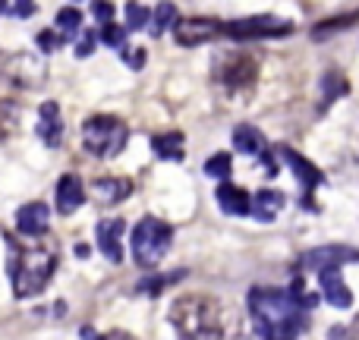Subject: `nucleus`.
I'll return each mask as SVG.
<instances>
[{
	"label": "nucleus",
	"instance_id": "c9c22d12",
	"mask_svg": "<svg viewBox=\"0 0 359 340\" xmlns=\"http://www.w3.org/2000/svg\"><path fill=\"white\" fill-rule=\"evenodd\" d=\"M259 158H262V168H265V173H268V177H278V170H280V168H278V164H274L271 151H268V149H265V151H262V155H259Z\"/></svg>",
	"mask_w": 359,
	"mask_h": 340
},
{
	"label": "nucleus",
	"instance_id": "4be33fe9",
	"mask_svg": "<svg viewBox=\"0 0 359 340\" xmlns=\"http://www.w3.org/2000/svg\"><path fill=\"white\" fill-rule=\"evenodd\" d=\"M19 126H22V107H19L16 101L0 98V142L16 136Z\"/></svg>",
	"mask_w": 359,
	"mask_h": 340
},
{
	"label": "nucleus",
	"instance_id": "dca6fc26",
	"mask_svg": "<svg viewBox=\"0 0 359 340\" xmlns=\"http://www.w3.org/2000/svg\"><path fill=\"white\" fill-rule=\"evenodd\" d=\"M38 139L48 149H57L63 142V120H60V104L57 101H44L38 107Z\"/></svg>",
	"mask_w": 359,
	"mask_h": 340
},
{
	"label": "nucleus",
	"instance_id": "ddd939ff",
	"mask_svg": "<svg viewBox=\"0 0 359 340\" xmlns=\"http://www.w3.org/2000/svg\"><path fill=\"white\" fill-rule=\"evenodd\" d=\"M318 287H322L325 303H331L334 309H350V306H353V293H350L341 268H325V271H318Z\"/></svg>",
	"mask_w": 359,
	"mask_h": 340
},
{
	"label": "nucleus",
	"instance_id": "72a5a7b5",
	"mask_svg": "<svg viewBox=\"0 0 359 340\" xmlns=\"http://www.w3.org/2000/svg\"><path fill=\"white\" fill-rule=\"evenodd\" d=\"M10 13H13V16H16V19H29L32 13H35V0H16Z\"/></svg>",
	"mask_w": 359,
	"mask_h": 340
},
{
	"label": "nucleus",
	"instance_id": "7c9ffc66",
	"mask_svg": "<svg viewBox=\"0 0 359 340\" xmlns=\"http://www.w3.org/2000/svg\"><path fill=\"white\" fill-rule=\"evenodd\" d=\"M38 48L44 50V54H54V50H60L63 48V41H67V38L60 35V32H54V29H44V32H38Z\"/></svg>",
	"mask_w": 359,
	"mask_h": 340
},
{
	"label": "nucleus",
	"instance_id": "f03ea898",
	"mask_svg": "<svg viewBox=\"0 0 359 340\" xmlns=\"http://www.w3.org/2000/svg\"><path fill=\"white\" fill-rule=\"evenodd\" d=\"M57 261H60V249L54 240L35 243V246H25L19 252H13L10 259V280H13V293L19 299H32L50 284L57 271Z\"/></svg>",
	"mask_w": 359,
	"mask_h": 340
},
{
	"label": "nucleus",
	"instance_id": "f257e3e1",
	"mask_svg": "<svg viewBox=\"0 0 359 340\" xmlns=\"http://www.w3.org/2000/svg\"><path fill=\"white\" fill-rule=\"evenodd\" d=\"M249 312L255 322V334L271 340L297 337L309 325V309L299 306L293 290H280V287H252L249 290Z\"/></svg>",
	"mask_w": 359,
	"mask_h": 340
},
{
	"label": "nucleus",
	"instance_id": "7ed1b4c3",
	"mask_svg": "<svg viewBox=\"0 0 359 340\" xmlns=\"http://www.w3.org/2000/svg\"><path fill=\"white\" fill-rule=\"evenodd\" d=\"M183 337H224V306L208 293H186L168 312Z\"/></svg>",
	"mask_w": 359,
	"mask_h": 340
},
{
	"label": "nucleus",
	"instance_id": "423d86ee",
	"mask_svg": "<svg viewBox=\"0 0 359 340\" xmlns=\"http://www.w3.org/2000/svg\"><path fill=\"white\" fill-rule=\"evenodd\" d=\"M211 76H215V82L227 95L249 92V88L255 86V79H259V57L249 54V50H227V54H217Z\"/></svg>",
	"mask_w": 359,
	"mask_h": 340
},
{
	"label": "nucleus",
	"instance_id": "b1692460",
	"mask_svg": "<svg viewBox=\"0 0 359 340\" xmlns=\"http://www.w3.org/2000/svg\"><path fill=\"white\" fill-rule=\"evenodd\" d=\"M174 22H177V6L164 0V4H158L155 13H151L149 29H151V35H155V38H161L168 29H174Z\"/></svg>",
	"mask_w": 359,
	"mask_h": 340
},
{
	"label": "nucleus",
	"instance_id": "f8f14e48",
	"mask_svg": "<svg viewBox=\"0 0 359 340\" xmlns=\"http://www.w3.org/2000/svg\"><path fill=\"white\" fill-rule=\"evenodd\" d=\"M123 233H126V221L120 217H107V221H98L95 227V240H98V249L104 252L107 261H123Z\"/></svg>",
	"mask_w": 359,
	"mask_h": 340
},
{
	"label": "nucleus",
	"instance_id": "2eb2a0df",
	"mask_svg": "<svg viewBox=\"0 0 359 340\" xmlns=\"http://www.w3.org/2000/svg\"><path fill=\"white\" fill-rule=\"evenodd\" d=\"M16 227L22 236H44L50 227V208L44 202H29L16 211Z\"/></svg>",
	"mask_w": 359,
	"mask_h": 340
},
{
	"label": "nucleus",
	"instance_id": "f704fd0d",
	"mask_svg": "<svg viewBox=\"0 0 359 340\" xmlns=\"http://www.w3.org/2000/svg\"><path fill=\"white\" fill-rule=\"evenodd\" d=\"M123 50V60L130 63L133 69H142L145 67V50H126V48H120Z\"/></svg>",
	"mask_w": 359,
	"mask_h": 340
},
{
	"label": "nucleus",
	"instance_id": "6ab92c4d",
	"mask_svg": "<svg viewBox=\"0 0 359 340\" xmlns=\"http://www.w3.org/2000/svg\"><path fill=\"white\" fill-rule=\"evenodd\" d=\"M284 205H287V196L280 189H262V192H255V198H252V215H255V221L271 224L274 217L280 215Z\"/></svg>",
	"mask_w": 359,
	"mask_h": 340
},
{
	"label": "nucleus",
	"instance_id": "cd10ccee",
	"mask_svg": "<svg viewBox=\"0 0 359 340\" xmlns=\"http://www.w3.org/2000/svg\"><path fill=\"white\" fill-rule=\"evenodd\" d=\"M230 170H233V158H230L227 151H217V155H211L208 161H205V173L215 179H227Z\"/></svg>",
	"mask_w": 359,
	"mask_h": 340
},
{
	"label": "nucleus",
	"instance_id": "39448f33",
	"mask_svg": "<svg viewBox=\"0 0 359 340\" xmlns=\"http://www.w3.org/2000/svg\"><path fill=\"white\" fill-rule=\"evenodd\" d=\"M170 243H174V227L164 224L161 217L149 215L133 227V259H136L139 268L155 271L164 255L170 252Z\"/></svg>",
	"mask_w": 359,
	"mask_h": 340
},
{
	"label": "nucleus",
	"instance_id": "473e14b6",
	"mask_svg": "<svg viewBox=\"0 0 359 340\" xmlns=\"http://www.w3.org/2000/svg\"><path fill=\"white\" fill-rule=\"evenodd\" d=\"M101 41V35L98 32H86V35H82V41L76 44V57H88L95 50V44Z\"/></svg>",
	"mask_w": 359,
	"mask_h": 340
},
{
	"label": "nucleus",
	"instance_id": "0eeeda50",
	"mask_svg": "<svg viewBox=\"0 0 359 340\" xmlns=\"http://www.w3.org/2000/svg\"><path fill=\"white\" fill-rule=\"evenodd\" d=\"M293 22L280 16H246V19H233V22H221V35L233 38V41H259V38H280L290 35Z\"/></svg>",
	"mask_w": 359,
	"mask_h": 340
},
{
	"label": "nucleus",
	"instance_id": "4468645a",
	"mask_svg": "<svg viewBox=\"0 0 359 340\" xmlns=\"http://www.w3.org/2000/svg\"><path fill=\"white\" fill-rule=\"evenodd\" d=\"M133 192V179L130 177H101L92 183L88 196L95 198V205L101 208H111V205H120L123 198H130Z\"/></svg>",
	"mask_w": 359,
	"mask_h": 340
},
{
	"label": "nucleus",
	"instance_id": "412c9836",
	"mask_svg": "<svg viewBox=\"0 0 359 340\" xmlns=\"http://www.w3.org/2000/svg\"><path fill=\"white\" fill-rule=\"evenodd\" d=\"M151 151H155L161 161H183V132H161V136L151 139Z\"/></svg>",
	"mask_w": 359,
	"mask_h": 340
},
{
	"label": "nucleus",
	"instance_id": "aec40b11",
	"mask_svg": "<svg viewBox=\"0 0 359 340\" xmlns=\"http://www.w3.org/2000/svg\"><path fill=\"white\" fill-rule=\"evenodd\" d=\"M233 149L240 151V155H262V151L268 149L265 136H262V130H255L252 123H240L233 130Z\"/></svg>",
	"mask_w": 359,
	"mask_h": 340
},
{
	"label": "nucleus",
	"instance_id": "a878e982",
	"mask_svg": "<svg viewBox=\"0 0 359 340\" xmlns=\"http://www.w3.org/2000/svg\"><path fill=\"white\" fill-rule=\"evenodd\" d=\"M347 88H350V86H347V79H344L341 73H328V76H325V79H322V92H325L322 111H325V107H328L334 98H344V95H347Z\"/></svg>",
	"mask_w": 359,
	"mask_h": 340
},
{
	"label": "nucleus",
	"instance_id": "4c0bfd02",
	"mask_svg": "<svg viewBox=\"0 0 359 340\" xmlns=\"http://www.w3.org/2000/svg\"><path fill=\"white\" fill-rule=\"evenodd\" d=\"M0 13H6V0H0Z\"/></svg>",
	"mask_w": 359,
	"mask_h": 340
},
{
	"label": "nucleus",
	"instance_id": "c756f323",
	"mask_svg": "<svg viewBox=\"0 0 359 340\" xmlns=\"http://www.w3.org/2000/svg\"><path fill=\"white\" fill-rule=\"evenodd\" d=\"M101 41L107 44V48H126V29L117 22H104L101 25Z\"/></svg>",
	"mask_w": 359,
	"mask_h": 340
},
{
	"label": "nucleus",
	"instance_id": "6e6552de",
	"mask_svg": "<svg viewBox=\"0 0 359 340\" xmlns=\"http://www.w3.org/2000/svg\"><path fill=\"white\" fill-rule=\"evenodd\" d=\"M350 261H359V249L344 246V243H331V246H318V249H309V252L299 255L297 271L318 274V271H325V268H344V265H350Z\"/></svg>",
	"mask_w": 359,
	"mask_h": 340
},
{
	"label": "nucleus",
	"instance_id": "9b49d317",
	"mask_svg": "<svg viewBox=\"0 0 359 340\" xmlns=\"http://www.w3.org/2000/svg\"><path fill=\"white\" fill-rule=\"evenodd\" d=\"M4 73L22 88H38L44 79H48V69H44L41 60L32 54H13L10 60H6Z\"/></svg>",
	"mask_w": 359,
	"mask_h": 340
},
{
	"label": "nucleus",
	"instance_id": "e433bc0d",
	"mask_svg": "<svg viewBox=\"0 0 359 340\" xmlns=\"http://www.w3.org/2000/svg\"><path fill=\"white\" fill-rule=\"evenodd\" d=\"M350 334H353V337H359V318L353 322V328H350Z\"/></svg>",
	"mask_w": 359,
	"mask_h": 340
},
{
	"label": "nucleus",
	"instance_id": "1a4fd4ad",
	"mask_svg": "<svg viewBox=\"0 0 359 340\" xmlns=\"http://www.w3.org/2000/svg\"><path fill=\"white\" fill-rule=\"evenodd\" d=\"M221 35V22L208 16H186L174 22V41L180 48H196V44L215 41Z\"/></svg>",
	"mask_w": 359,
	"mask_h": 340
},
{
	"label": "nucleus",
	"instance_id": "2f4dec72",
	"mask_svg": "<svg viewBox=\"0 0 359 340\" xmlns=\"http://www.w3.org/2000/svg\"><path fill=\"white\" fill-rule=\"evenodd\" d=\"M92 13H95V19H98L101 25L114 22V4L111 0H92Z\"/></svg>",
	"mask_w": 359,
	"mask_h": 340
},
{
	"label": "nucleus",
	"instance_id": "20e7f679",
	"mask_svg": "<svg viewBox=\"0 0 359 340\" xmlns=\"http://www.w3.org/2000/svg\"><path fill=\"white\" fill-rule=\"evenodd\" d=\"M126 142H130V126L114 114H95L82 123V149L101 161L117 158L126 149Z\"/></svg>",
	"mask_w": 359,
	"mask_h": 340
},
{
	"label": "nucleus",
	"instance_id": "9d476101",
	"mask_svg": "<svg viewBox=\"0 0 359 340\" xmlns=\"http://www.w3.org/2000/svg\"><path fill=\"white\" fill-rule=\"evenodd\" d=\"M278 155L280 158H284V161L287 164H290V170H293V177H297L299 179V189H303L306 192V208H312V192H316L318 189V186H322V170H318L316 168V164H312L309 161V158H303V155H299V151H293V149H287V145H280V149H278Z\"/></svg>",
	"mask_w": 359,
	"mask_h": 340
},
{
	"label": "nucleus",
	"instance_id": "c85d7f7f",
	"mask_svg": "<svg viewBox=\"0 0 359 340\" xmlns=\"http://www.w3.org/2000/svg\"><path fill=\"white\" fill-rule=\"evenodd\" d=\"M151 22V13L145 10L142 4H136V0H130L126 4V29H133V32H139V29H145V25Z\"/></svg>",
	"mask_w": 359,
	"mask_h": 340
},
{
	"label": "nucleus",
	"instance_id": "bb28decb",
	"mask_svg": "<svg viewBox=\"0 0 359 340\" xmlns=\"http://www.w3.org/2000/svg\"><path fill=\"white\" fill-rule=\"evenodd\" d=\"M356 19H359V13H347V16H344V19H328V22H318L316 29H312V38H316V41H325V38H328L331 32L350 29V25H353Z\"/></svg>",
	"mask_w": 359,
	"mask_h": 340
},
{
	"label": "nucleus",
	"instance_id": "393cba45",
	"mask_svg": "<svg viewBox=\"0 0 359 340\" xmlns=\"http://www.w3.org/2000/svg\"><path fill=\"white\" fill-rule=\"evenodd\" d=\"M57 29H60V35L67 38V41H73V35L82 29V13L76 10V6H63V10L57 13Z\"/></svg>",
	"mask_w": 359,
	"mask_h": 340
},
{
	"label": "nucleus",
	"instance_id": "5701e85b",
	"mask_svg": "<svg viewBox=\"0 0 359 340\" xmlns=\"http://www.w3.org/2000/svg\"><path fill=\"white\" fill-rule=\"evenodd\" d=\"M183 274H186V271H177V274H151V271H149V278L136 284V293H142V297H161V293L168 290L174 280L183 278Z\"/></svg>",
	"mask_w": 359,
	"mask_h": 340
},
{
	"label": "nucleus",
	"instance_id": "f3484780",
	"mask_svg": "<svg viewBox=\"0 0 359 340\" xmlns=\"http://www.w3.org/2000/svg\"><path fill=\"white\" fill-rule=\"evenodd\" d=\"M86 198H88V192H86L82 177H76V173H63L60 183H57V211H60V215H73V211L82 208Z\"/></svg>",
	"mask_w": 359,
	"mask_h": 340
},
{
	"label": "nucleus",
	"instance_id": "a211bd4d",
	"mask_svg": "<svg viewBox=\"0 0 359 340\" xmlns=\"http://www.w3.org/2000/svg\"><path fill=\"white\" fill-rule=\"evenodd\" d=\"M215 198H217V205H221V211H224V215L243 217V215H249V211H252V198H249V192L243 189V186L227 183V179H224V183L217 186Z\"/></svg>",
	"mask_w": 359,
	"mask_h": 340
}]
</instances>
